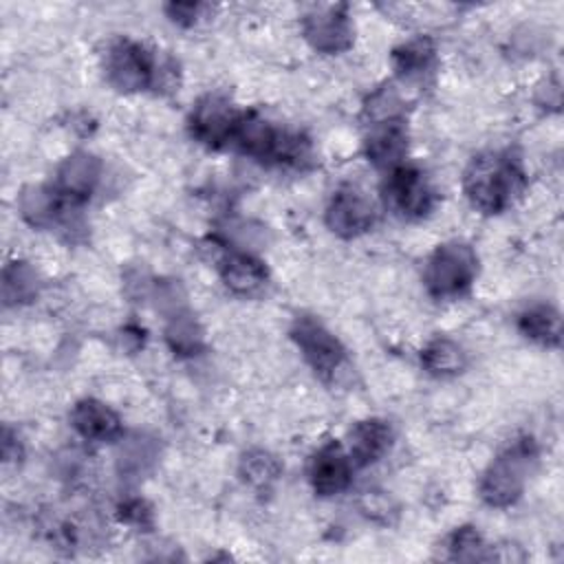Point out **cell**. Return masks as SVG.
I'll use <instances>...</instances> for the list:
<instances>
[{
    "instance_id": "6da1fadb",
    "label": "cell",
    "mask_w": 564,
    "mask_h": 564,
    "mask_svg": "<svg viewBox=\"0 0 564 564\" xmlns=\"http://www.w3.org/2000/svg\"><path fill=\"white\" fill-rule=\"evenodd\" d=\"M527 183L520 159L509 150L474 156L463 174V192L480 214H500L522 194Z\"/></svg>"
},
{
    "instance_id": "7a4b0ae2",
    "label": "cell",
    "mask_w": 564,
    "mask_h": 564,
    "mask_svg": "<svg viewBox=\"0 0 564 564\" xmlns=\"http://www.w3.org/2000/svg\"><path fill=\"white\" fill-rule=\"evenodd\" d=\"M231 145L262 165L304 170L313 163V143L304 132L280 128L253 110H242Z\"/></svg>"
},
{
    "instance_id": "3957f363",
    "label": "cell",
    "mask_w": 564,
    "mask_h": 564,
    "mask_svg": "<svg viewBox=\"0 0 564 564\" xmlns=\"http://www.w3.org/2000/svg\"><path fill=\"white\" fill-rule=\"evenodd\" d=\"M538 460V445L531 436L509 443L485 469L478 494L485 505L505 509L520 500Z\"/></svg>"
},
{
    "instance_id": "277c9868",
    "label": "cell",
    "mask_w": 564,
    "mask_h": 564,
    "mask_svg": "<svg viewBox=\"0 0 564 564\" xmlns=\"http://www.w3.org/2000/svg\"><path fill=\"white\" fill-rule=\"evenodd\" d=\"M106 79L119 93H139L161 84L165 66L159 64L154 53L141 42L119 37L108 46L106 53Z\"/></svg>"
},
{
    "instance_id": "5b68a950",
    "label": "cell",
    "mask_w": 564,
    "mask_h": 564,
    "mask_svg": "<svg viewBox=\"0 0 564 564\" xmlns=\"http://www.w3.org/2000/svg\"><path fill=\"white\" fill-rule=\"evenodd\" d=\"M478 256L467 242H445L434 249L430 256L423 284L427 293L436 300H452L463 295L476 280Z\"/></svg>"
},
{
    "instance_id": "8992f818",
    "label": "cell",
    "mask_w": 564,
    "mask_h": 564,
    "mask_svg": "<svg viewBox=\"0 0 564 564\" xmlns=\"http://www.w3.org/2000/svg\"><path fill=\"white\" fill-rule=\"evenodd\" d=\"M291 339L322 381L339 383L350 370L344 344L313 315H302L293 322Z\"/></svg>"
},
{
    "instance_id": "52a82bcc",
    "label": "cell",
    "mask_w": 564,
    "mask_h": 564,
    "mask_svg": "<svg viewBox=\"0 0 564 564\" xmlns=\"http://www.w3.org/2000/svg\"><path fill=\"white\" fill-rule=\"evenodd\" d=\"M242 110L223 93H207L203 95L187 117V128L192 139L207 148H225L231 145L234 132Z\"/></svg>"
},
{
    "instance_id": "ba28073f",
    "label": "cell",
    "mask_w": 564,
    "mask_h": 564,
    "mask_svg": "<svg viewBox=\"0 0 564 564\" xmlns=\"http://www.w3.org/2000/svg\"><path fill=\"white\" fill-rule=\"evenodd\" d=\"M324 220L335 236L350 240L372 229L377 223V203L357 183H344L333 192Z\"/></svg>"
},
{
    "instance_id": "9c48e42d",
    "label": "cell",
    "mask_w": 564,
    "mask_h": 564,
    "mask_svg": "<svg viewBox=\"0 0 564 564\" xmlns=\"http://www.w3.org/2000/svg\"><path fill=\"white\" fill-rule=\"evenodd\" d=\"M383 196L388 207L408 220L425 218L436 205V192L427 176L419 167L405 163L388 172Z\"/></svg>"
},
{
    "instance_id": "30bf717a",
    "label": "cell",
    "mask_w": 564,
    "mask_h": 564,
    "mask_svg": "<svg viewBox=\"0 0 564 564\" xmlns=\"http://www.w3.org/2000/svg\"><path fill=\"white\" fill-rule=\"evenodd\" d=\"M302 33L317 53L335 55L348 51L355 40L348 4L311 7L302 18Z\"/></svg>"
},
{
    "instance_id": "8fae6325",
    "label": "cell",
    "mask_w": 564,
    "mask_h": 564,
    "mask_svg": "<svg viewBox=\"0 0 564 564\" xmlns=\"http://www.w3.org/2000/svg\"><path fill=\"white\" fill-rule=\"evenodd\" d=\"M364 154L379 170H394L403 165L408 154V123L405 117H388L366 123Z\"/></svg>"
},
{
    "instance_id": "7c38bea8",
    "label": "cell",
    "mask_w": 564,
    "mask_h": 564,
    "mask_svg": "<svg viewBox=\"0 0 564 564\" xmlns=\"http://www.w3.org/2000/svg\"><path fill=\"white\" fill-rule=\"evenodd\" d=\"M352 469L348 452L337 441H328L308 460V482L317 496L330 498L348 489Z\"/></svg>"
},
{
    "instance_id": "4fadbf2b",
    "label": "cell",
    "mask_w": 564,
    "mask_h": 564,
    "mask_svg": "<svg viewBox=\"0 0 564 564\" xmlns=\"http://www.w3.org/2000/svg\"><path fill=\"white\" fill-rule=\"evenodd\" d=\"M99 178H101V161L95 154L79 150L59 163L55 172L53 189L64 200L79 207L93 196V192L99 185Z\"/></svg>"
},
{
    "instance_id": "5bb4252c",
    "label": "cell",
    "mask_w": 564,
    "mask_h": 564,
    "mask_svg": "<svg viewBox=\"0 0 564 564\" xmlns=\"http://www.w3.org/2000/svg\"><path fill=\"white\" fill-rule=\"evenodd\" d=\"M70 427L86 441L108 443L121 436V419L99 399H82L70 410Z\"/></svg>"
},
{
    "instance_id": "9a60e30c",
    "label": "cell",
    "mask_w": 564,
    "mask_h": 564,
    "mask_svg": "<svg viewBox=\"0 0 564 564\" xmlns=\"http://www.w3.org/2000/svg\"><path fill=\"white\" fill-rule=\"evenodd\" d=\"M394 438L392 425L383 419H364L357 421L348 432V456L352 467H368L383 458Z\"/></svg>"
},
{
    "instance_id": "2e32d148",
    "label": "cell",
    "mask_w": 564,
    "mask_h": 564,
    "mask_svg": "<svg viewBox=\"0 0 564 564\" xmlns=\"http://www.w3.org/2000/svg\"><path fill=\"white\" fill-rule=\"evenodd\" d=\"M73 207L77 205L64 200L53 185H29L20 194V214L33 227H57Z\"/></svg>"
},
{
    "instance_id": "e0dca14e",
    "label": "cell",
    "mask_w": 564,
    "mask_h": 564,
    "mask_svg": "<svg viewBox=\"0 0 564 564\" xmlns=\"http://www.w3.org/2000/svg\"><path fill=\"white\" fill-rule=\"evenodd\" d=\"M225 286L236 295H253L267 282V267L247 251H229L218 264Z\"/></svg>"
},
{
    "instance_id": "ac0fdd59",
    "label": "cell",
    "mask_w": 564,
    "mask_h": 564,
    "mask_svg": "<svg viewBox=\"0 0 564 564\" xmlns=\"http://www.w3.org/2000/svg\"><path fill=\"white\" fill-rule=\"evenodd\" d=\"M518 330L546 348H555L562 341V317L551 304H533L518 315Z\"/></svg>"
},
{
    "instance_id": "d6986e66",
    "label": "cell",
    "mask_w": 564,
    "mask_h": 564,
    "mask_svg": "<svg viewBox=\"0 0 564 564\" xmlns=\"http://www.w3.org/2000/svg\"><path fill=\"white\" fill-rule=\"evenodd\" d=\"M467 352L465 348L449 339V337H436L427 341L421 350V366L432 377H456L467 368Z\"/></svg>"
},
{
    "instance_id": "ffe728a7",
    "label": "cell",
    "mask_w": 564,
    "mask_h": 564,
    "mask_svg": "<svg viewBox=\"0 0 564 564\" xmlns=\"http://www.w3.org/2000/svg\"><path fill=\"white\" fill-rule=\"evenodd\" d=\"M436 62V48L430 37H412L392 51V68L401 79H423L432 73Z\"/></svg>"
},
{
    "instance_id": "44dd1931",
    "label": "cell",
    "mask_w": 564,
    "mask_h": 564,
    "mask_svg": "<svg viewBox=\"0 0 564 564\" xmlns=\"http://www.w3.org/2000/svg\"><path fill=\"white\" fill-rule=\"evenodd\" d=\"M40 289H42V280L29 262L13 260V262L4 264V269H2V300H4V306L29 304L37 297Z\"/></svg>"
},
{
    "instance_id": "7402d4cb",
    "label": "cell",
    "mask_w": 564,
    "mask_h": 564,
    "mask_svg": "<svg viewBox=\"0 0 564 564\" xmlns=\"http://www.w3.org/2000/svg\"><path fill=\"white\" fill-rule=\"evenodd\" d=\"M165 341L174 355L194 357L205 346V333L192 313L178 311L170 317V324L165 328Z\"/></svg>"
},
{
    "instance_id": "603a6c76",
    "label": "cell",
    "mask_w": 564,
    "mask_h": 564,
    "mask_svg": "<svg viewBox=\"0 0 564 564\" xmlns=\"http://www.w3.org/2000/svg\"><path fill=\"white\" fill-rule=\"evenodd\" d=\"M282 474L280 460L267 449H249L238 463V476L253 489H269Z\"/></svg>"
},
{
    "instance_id": "cb8c5ba5",
    "label": "cell",
    "mask_w": 564,
    "mask_h": 564,
    "mask_svg": "<svg viewBox=\"0 0 564 564\" xmlns=\"http://www.w3.org/2000/svg\"><path fill=\"white\" fill-rule=\"evenodd\" d=\"M447 557L454 562H489L491 546L485 542L476 527H458L449 533L447 542Z\"/></svg>"
},
{
    "instance_id": "d4e9b609",
    "label": "cell",
    "mask_w": 564,
    "mask_h": 564,
    "mask_svg": "<svg viewBox=\"0 0 564 564\" xmlns=\"http://www.w3.org/2000/svg\"><path fill=\"white\" fill-rule=\"evenodd\" d=\"M119 520L134 527V529H141V531H150V527L154 524V513H152V507L143 500V498H128L119 505V511H117Z\"/></svg>"
},
{
    "instance_id": "484cf974",
    "label": "cell",
    "mask_w": 564,
    "mask_h": 564,
    "mask_svg": "<svg viewBox=\"0 0 564 564\" xmlns=\"http://www.w3.org/2000/svg\"><path fill=\"white\" fill-rule=\"evenodd\" d=\"M139 456H154V447L148 441H141V438H134L132 443H126V447H121V454H119L121 471L141 474L148 467V463L139 460Z\"/></svg>"
},
{
    "instance_id": "4316f807",
    "label": "cell",
    "mask_w": 564,
    "mask_h": 564,
    "mask_svg": "<svg viewBox=\"0 0 564 564\" xmlns=\"http://www.w3.org/2000/svg\"><path fill=\"white\" fill-rule=\"evenodd\" d=\"M205 7L198 4V2H172V4H165V13L172 22L181 24V26H192L196 24V20L200 18V11Z\"/></svg>"
},
{
    "instance_id": "83f0119b",
    "label": "cell",
    "mask_w": 564,
    "mask_h": 564,
    "mask_svg": "<svg viewBox=\"0 0 564 564\" xmlns=\"http://www.w3.org/2000/svg\"><path fill=\"white\" fill-rule=\"evenodd\" d=\"M2 456L4 460H18L22 456V445L18 441V434H13L9 427H4V434H2Z\"/></svg>"
}]
</instances>
